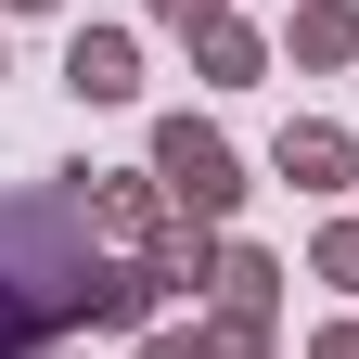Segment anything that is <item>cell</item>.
Wrapping results in <instances>:
<instances>
[{"mask_svg": "<svg viewBox=\"0 0 359 359\" xmlns=\"http://www.w3.org/2000/svg\"><path fill=\"white\" fill-rule=\"evenodd\" d=\"M90 244L65 205H0V359H26L52 321H90Z\"/></svg>", "mask_w": 359, "mask_h": 359, "instance_id": "obj_1", "label": "cell"}, {"mask_svg": "<svg viewBox=\"0 0 359 359\" xmlns=\"http://www.w3.org/2000/svg\"><path fill=\"white\" fill-rule=\"evenodd\" d=\"M154 180H167V205H180V218H231V205H244L231 142H218V128H193V116H167V128H154Z\"/></svg>", "mask_w": 359, "mask_h": 359, "instance_id": "obj_2", "label": "cell"}, {"mask_svg": "<svg viewBox=\"0 0 359 359\" xmlns=\"http://www.w3.org/2000/svg\"><path fill=\"white\" fill-rule=\"evenodd\" d=\"M65 90H77V103H128V90H142V52H128L116 26H77V52H65Z\"/></svg>", "mask_w": 359, "mask_h": 359, "instance_id": "obj_3", "label": "cell"}, {"mask_svg": "<svg viewBox=\"0 0 359 359\" xmlns=\"http://www.w3.org/2000/svg\"><path fill=\"white\" fill-rule=\"evenodd\" d=\"M269 167H283L295 193H334V180H346L359 154H346V128H321V116H295V128H283V154H269Z\"/></svg>", "mask_w": 359, "mask_h": 359, "instance_id": "obj_4", "label": "cell"}, {"mask_svg": "<svg viewBox=\"0 0 359 359\" xmlns=\"http://www.w3.org/2000/svg\"><path fill=\"white\" fill-rule=\"evenodd\" d=\"M154 193H167V180H103V193H90V231H116V244L154 257Z\"/></svg>", "mask_w": 359, "mask_h": 359, "instance_id": "obj_5", "label": "cell"}, {"mask_svg": "<svg viewBox=\"0 0 359 359\" xmlns=\"http://www.w3.org/2000/svg\"><path fill=\"white\" fill-rule=\"evenodd\" d=\"M359 52V13H346V0H308V13H295V65H346Z\"/></svg>", "mask_w": 359, "mask_h": 359, "instance_id": "obj_6", "label": "cell"}, {"mask_svg": "<svg viewBox=\"0 0 359 359\" xmlns=\"http://www.w3.org/2000/svg\"><path fill=\"white\" fill-rule=\"evenodd\" d=\"M257 65H269V52H257V26H231V13H218V26H205V77H218V90H244Z\"/></svg>", "mask_w": 359, "mask_h": 359, "instance_id": "obj_7", "label": "cell"}, {"mask_svg": "<svg viewBox=\"0 0 359 359\" xmlns=\"http://www.w3.org/2000/svg\"><path fill=\"white\" fill-rule=\"evenodd\" d=\"M218 295H231V308H269V295H283V269H269L257 244H231V257H218Z\"/></svg>", "mask_w": 359, "mask_h": 359, "instance_id": "obj_8", "label": "cell"}, {"mask_svg": "<svg viewBox=\"0 0 359 359\" xmlns=\"http://www.w3.org/2000/svg\"><path fill=\"white\" fill-rule=\"evenodd\" d=\"M205 359H269V308H231V321L205 334Z\"/></svg>", "mask_w": 359, "mask_h": 359, "instance_id": "obj_9", "label": "cell"}, {"mask_svg": "<svg viewBox=\"0 0 359 359\" xmlns=\"http://www.w3.org/2000/svg\"><path fill=\"white\" fill-rule=\"evenodd\" d=\"M321 283H346V295H359V218H334V231H321Z\"/></svg>", "mask_w": 359, "mask_h": 359, "instance_id": "obj_10", "label": "cell"}, {"mask_svg": "<svg viewBox=\"0 0 359 359\" xmlns=\"http://www.w3.org/2000/svg\"><path fill=\"white\" fill-rule=\"evenodd\" d=\"M154 13H167V26H193V39H205L218 13H231V0H154Z\"/></svg>", "mask_w": 359, "mask_h": 359, "instance_id": "obj_11", "label": "cell"}, {"mask_svg": "<svg viewBox=\"0 0 359 359\" xmlns=\"http://www.w3.org/2000/svg\"><path fill=\"white\" fill-rule=\"evenodd\" d=\"M142 359H205V334H154V346H142Z\"/></svg>", "mask_w": 359, "mask_h": 359, "instance_id": "obj_12", "label": "cell"}, {"mask_svg": "<svg viewBox=\"0 0 359 359\" xmlns=\"http://www.w3.org/2000/svg\"><path fill=\"white\" fill-rule=\"evenodd\" d=\"M308 359H359V321H334V334H321V346H308Z\"/></svg>", "mask_w": 359, "mask_h": 359, "instance_id": "obj_13", "label": "cell"}, {"mask_svg": "<svg viewBox=\"0 0 359 359\" xmlns=\"http://www.w3.org/2000/svg\"><path fill=\"white\" fill-rule=\"evenodd\" d=\"M13 13H52V0H13Z\"/></svg>", "mask_w": 359, "mask_h": 359, "instance_id": "obj_14", "label": "cell"}]
</instances>
